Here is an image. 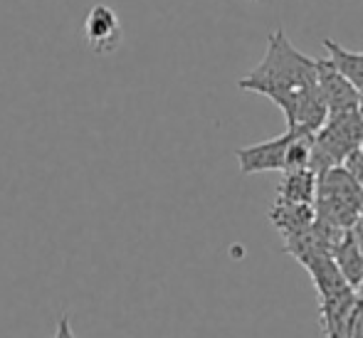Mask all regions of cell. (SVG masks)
Listing matches in <instances>:
<instances>
[{
  "label": "cell",
  "mask_w": 363,
  "mask_h": 338,
  "mask_svg": "<svg viewBox=\"0 0 363 338\" xmlns=\"http://www.w3.org/2000/svg\"><path fill=\"white\" fill-rule=\"evenodd\" d=\"M311 84H316V60L299 52L284 30H274L269 35L262 62L238 81L242 91L267 96L279 109L289 104L296 91Z\"/></svg>",
  "instance_id": "6da1fadb"
},
{
  "label": "cell",
  "mask_w": 363,
  "mask_h": 338,
  "mask_svg": "<svg viewBox=\"0 0 363 338\" xmlns=\"http://www.w3.org/2000/svg\"><path fill=\"white\" fill-rule=\"evenodd\" d=\"M314 281L316 296H319V324L324 338H346L349 336V321L354 314V306L359 301L354 286L344 279L329 254L314 257L304 264Z\"/></svg>",
  "instance_id": "7a4b0ae2"
},
{
  "label": "cell",
  "mask_w": 363,
  "mask_h": 338,
  "mask_svg": "<svg viewBox=\"0 0 363 338\" xmlns=\"http://www.w3.org/2000/svg\"><path fill=\"white\" fill-rule=\"evenodd\" d=\"M363 215V186L346 166L316 176L314 218L334 230H351Z\"/></svg>",
  "instance_id": "3957f363"
},
{
  "label": "cell",
  "mask_w": 363,
  "mask_h": 338,
  "mask_svg": "<svg viewBox=\"0 0 363 338\" xmlns=\"http://www.w3.org/2000/svg\"><path fill=\"white\" fill-rule=\"evenodd\" d=\"M363 143V119L359 109L344 114H329L311 143V171L319 176L321 171L334 166H344L349 156H354Z\"/></svg>",
  "instance_id": "277c9868"
},
{
  "label": "cell",
  "mask_w": 363,
  "mask_h": 338,
  "mask_svg": "<svg viewBox=\"0 0 363 338\" xmlns=\"http://www.w3.org/2000/svg\"><path fill=\"white\" fill-rule=\"evenodd\" d=\"M294 134H296V129H287L277 138H267V141L238 148L235 158H238L240 173H245V176H255V173H267V171L282 173L284 153H287V146L291 143Z\"/></svg>",
  "instance_id": "5b68a950"
},
{
  "label": "cell",
  "mask_w": 363,
  "mask_h": 338,
  "mask_svg": "<svg viewBox=\"0 0 363 338\" xmlns=\"http://www.w3.org/2000/svg\"><path fill=\"white\" fill-rule=\"evenodd\" d=\"M316 86L329 114H344V111L359 109V89L331 64L329 57L316 60Z\"/></svg>",
  "instance_id": "8992f818"
},
{
  "label": "cell",
  "mask_w": 363,
  "mask_h": 338,
  "mask_svg": "<svg viewBox=\"0 0 363 338\" xmlns=\"http://www.w3.org/2000/svg\"><path fill=\"white\" fill-rule=\"evenodd\" d=\"M84 38L99 55H111L121 45V20L109 5H94L84 20Z\"/></svg>",
  "instance_id": "52a82bcc"
},
{
  "label": "cell",
  "mask_w": 363,
  "mask_h": 338,
  "mask_svg": "<svg viewBox=\"0 0 363 338\" xmlns=\"http://www.w3.org/2000/svg\"><path fill=\"white\" fill-rule=\"evenodd\" d=\"M314 205H294L274 201L269 208V222L277 227V232L284 240L294 237V235L304 232L311 222H314Z\"/></svg>",
  "instance_id": "ba28073f"
},
{
  "label": "cell",
  "mask_w": 363,
  "mask_h": 338,
  "mask_svg": "<svg viewBox=\"0 0 363 338\" xmlns=\"http://www.w3.org/2000/svg\"><path fill=\"white\" fill-rule=\"evenodd\" d=\"M329 257H331V262L336 264V269L344 274V279L356 289L363 281V254L359 252V244H356L351 230L341 232V237L336 240V244L331 247Z\"/></svg>",
  "instance_id": "9c48e42d"
},
{
  "label": "cell",
  "mask_w": 363,
  "mask_h": 338,
  "mask_svg": "<svg viewBox=\"0 0 363 338\" xmlns=\"http://www.w3.org/2000/svg\"><path fill=\"white\" fill-rule=\"evenodd\" d=\"M316 193V173L311 168L296 173H284V178L277 186V198L274 201L294 203V205H314Z\"/></svg>",
  "instance_id": "30bf717a"
},
{
  "label": "cell",
  "mask_w": 363,
  "mask_h": 338,
  "mask_svg": "<svg viewBox=\"0 0 363 338\" xmlns=\"http://www.w3.org/2000/svg\"><path fill=\"white\" fill-rule=\"evenodd\" d=\"M324 50L329 52L326 57L331 60V64L361 91L363 89V52H349V50H344L339 43H334V40H324Z\"/></svg>",
  "instance_id": "8fae6325"
},
{
  "label": "cell",
  "mask_w": 363,
  "mask_h": 338,
  "mask_svg": "<svg viewBox=\"0 0 363 338\" xmlns=\"http://www.w3.org/2000/svg\"><path fill=\"white\" fill-rule=\"evenodd\" d=\"M346 338H363V299L359 296L354 306V314H351V321H349V336Z\"/></svg>",
  "instance_id": "7c38bea8"
},
{
  "label": "cell",
  "mask_w": 363,
  "mask_h": 338,
  "mask_svg": "<svg viewBox=\"0 0 363 338\" xmlns=\"http://www.w3.org/2000/svg\"><path fill=\"white\" fill-rule=\"evenodd\" d=\"M55 338H74L72 326H69V316H62L57 321V334H55Z\"/></svg>",
  "instance_id": "4fadbf2b"
},
{
  "label": "cell",
  "mask_w": 363,
  "mask_h": 338,
  "mask_svg": "<svg viewBox=\"0 0 363 338\" xmlns=\"http://www.w3.org/2000/svg\"><path fill=\"white\" fill-rule=\"evenodd\" d=\"M351 232H354V240H356V244H359V252L363 254V220H359V222L351 227Z\"/></svg>",
  "instance_id": "5bb4252c"
},
{
  "label": "cell",
  "mask_w": 363,
  "mask_h": 338,
  "mask_svg": "<svg viewBox=\"0 0 363 338\" xmlns=\"http://www.w3.org/2000/svg\"><path fill=\"white\" fill-rule=\"evenodd\" d=\"M359 114H361V119H363V89L359 91Z\"/></svg>",
  "instance_id": "9a60e30c"
},
{
  "label": "cell",
  "mask_w": 363,
  "mask_h": 338,
  "mask_svg": "<svg viewBox=\"0 0 363 338\" xmlns=\"http://www.w3.org/2000/svg\"><path fill=\"white\" fill-rule=\"evenodd\" d=\"M356 294H359V296H361V299H363V281H361V284H359V286H356Z\"/></svg>",
  "instance_id": "2e32d148"
},
{
  "label": "cell",
  "mask_w": 363,
  "mask_h": 338,
  "mask_svg": "<svg viewBox=\"0 0 363 338\" xmlns=\"http://www.w3.org/2000/svg\"><path fill=\"white\" fill-rule=\"evenodd\" d=\"M359 181H361V186H363V176H361V178H359Z\"/></svg>",
  "instance_id": "e0dca14e"
},
{
  "label": "cell",
  "mask_w": 363,
  "mask_h": 338,
  "mask_svg": "<svg viewBox=\"0 0 363 338\" xmlns=\"http://www.w3.org/2000/svg\"><path fill=\"white\" fill-rule=\"evenodd\" d=\"M361 220H363V215H361Z\"/></svg>",
  "instance_id": "ac0fdd59"
}]
</instances>
